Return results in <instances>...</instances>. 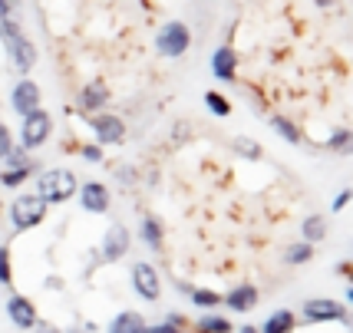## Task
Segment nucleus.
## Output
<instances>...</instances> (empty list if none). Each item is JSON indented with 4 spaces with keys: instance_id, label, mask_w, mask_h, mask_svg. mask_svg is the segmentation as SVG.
<instances>
[{
    "instance_id": "393cba45",
    "label": "nucleus",
    "mask_w": 353,
    "mask_h": 333,
    "mask_svg": "<svg viewBox=\"0 0 353 333\" xmlns=\"http://www.w3.org/2000/svg\"><path fill=\"white\" fill-rule=\"evenodd\" d=\"M327 149L337 152V155H350L353 152V132L347 125H337L330 136H327Z\"/></svg>"
},
{
    "instance_id": "9d476101",
    "label": "nucleus",
    "mask_w": 353,
    "mask_h": 333,
    "mask_svg": "<svg viewBox=\"0 0 353 333\" xmlns=\"http://www.w3.org/2000/svg\"><path fill=\"white\" fill-rule=\"evenodd\" d=\"M129 248H132V234H129V228L125 225H109L106 234H103V241L96 248V254L103 264H116V261H123L129 254Z\"/></svg>"
},
{
    "instance_id": "473e14b6",
    "label": "nucleus",
    "mask_w": 353,
    "mask_h": 333,
    "mask_svg": "<svg viewBox=\"0 0 353 333\" xmlns=\"http://www.w3.org/2000/svg\"><path fill=\"white\" fill-rule=\"evenodd\" d=\"M350 198H353V192H350V188H340V192H337V198H334V205H330V212H334V214H337V212H343V208L350 205Z\"/></svg>"
},
{
    "instance_id": "c756f323",
    "label": "nucleus",
    "mask_w": 353,
    "mask_h": 333,
    "mask_svg": "<svg viewBox=\"0 0 353 333\" xmlns=\"http://www.w3.org/2000/svg\"><path fill=\"white\" fill-rule=\"evenodd\" d=\"M17 145V139H14V129L7 125V122H0V162L10 155V149Z\"/></svg>"
},
{
    "instance_id": "e433bc0d",
    "label": "nucleus",
    "mask_w": 353,
    "mask_h": 333,
    "mask_svg": "<svg viewBox=\"0 0 353 333\" xmlns=\"http://www.w3.org/2000/svg\"><path fill=\"white\" fill-rule=\"evenodd\" d=\"M79 330H83V333H96V330H99V323H96V320H86Z\"/></svg>"
},
{
    "instance_id": "412c9836",
    "label": "nucleus",
    "mask_w": 353,
    "mask_h": 333,
    "mask_svg": "<svg viewBox=\"0 0 353 333\" xmlns=\"http://www.w3.org/2000/svg\"><path fill=\"white\" fill-rule=\"evenodd\" d=\"M145 327V317L139 310H119L116 317L106 323V333H139Z\"/></svg>"
},
{
    "instance_id": "4be33fe9",
    "label": "nucleus",
    "mask_w": 353,
    "mask_h": 333,
    "mask_svg": "<svg viewBox=\"0 0 353 333\" xmlns=\"http://www.w3.org/2000/svg\"><path fill=\"white\" fill-rule=\"evenodd\" d=\"M195 330L199 333H234V323L225 314H215V310H205V317L195 320Z\"/></svg>"
},
{
    "instance_id": "6e6552de",
    "label": "nucleus",
    "mask_w": 353,
    "mask_h": 333,
    "mask_svg": "<svg viewBox=\"0 0 353 333\" xmlns=\"http://www.w3.org/2000/svg\"><path fill=\"white\" fill-rule=\"evenodd\" d=\"M129 284H132V290H136V297H142L145 303L162 301V277H159V271H155V264H149V261H136V264H132Z\"/></svg>"
},
{
    "instance_id": "f8f14e48",
    "label": "nucleus",
    "mask_w": 353,
    "mask_h": 333,
    "mask_svg": "<svg viewBox=\"0 0 353 333\" xmlns=\"http://www.w3.org/2000/svg\"><path fill=\"white\" fill-rule=\"evenodd\" d=\"M77 198H79V208L86 214H106L109 205H112V195L103 182H86L77 188Z\"/></svg>"
},
{
    "instance_id": "39448f33",
    "label": "nucleus",
    "mask_w": 353,
    "mask_h": 333,
    "mask_svg": "<svg viewBox=\"0 0 353 333\" xmlns=\"http://www.w3.org/2000/svg\"><path fill=\"white\" fill-rule=\"evenodd\" d=\"M301 320L304 323H343L350 327V310L347 303L334 301V297H310L301 303Z\"/></svg>"
},
{
    "instance_id": "6ab92c4d",
    "label": "nucleus",
    "mask_w": 353,
    "mask_h": 333,
    "mask_svg": "<svg viewBox=\"0 0 353 333\" xmlns=\"http://www.w3.org/2000/svg\"><path fill=\"white\" fill-rule=\"evenodd\" d=\"M258 330L261 333H294L297 330V314L288 310V307H281V310H274V314H268V320H264Z\"/></svg>"
},
{
    "instance_id": "f3484780",
    "label": "nucleus",
    "mask_w": 353,
    "mask_h": 333,
    "mask_svg": "<svg viewBox=\"0 0 353 333\" xmlns=\"http://www.w3.org/2000/svg\"><path fill=\"white\" fill-rule=\"evenodd\" d=\"M139 241L145 244L149 251L162 254V248H165V225H162L159 214H142L139 218Z\"/></svg>"
},
{
    "instance_id": "4468645a",
    "label": "nucleus",
    "mask_w": 353,
    "mask_h": 333,
    "mask_svg": "<svg viewBox=\"0 0 353 333\" xmlns=\"http://www.w3.org/2000/svg\"><path fill=\"white\" fill-rule=\"evenodd\" d=\"M40 99H43V92L37 86V79H17V86L10 90V109H14L17 116H27L33 109L40 106Z\"/></svg>"
},
{
    "instance_id": "72a5a7b5",
    "label": "nucleus",
    "mask_w": 353,
    "mask_h": 333,
    "mask_svg": "<svg viewBox=\"0 0 353 333\" xmlns=\"http://www.w3.org/2000/svg\"><path fill=\"white\" fill-rule=\"evenodd\" d=\"M165 323H172V327H179V330H185V327H188V320H185V314H179V310H169V314H165Z\"/></svg>"
},
{
    "instance_id": "7ed1b4c3",
    "label": "nucleus",
    "mask_w": 353,
    "mask_h": 333,
    "mask_svg": "<svg viewBox=\"0 0 353 333\" xmlns=\"http://www.w3.org/2000/svg\"><path fill=\"white\" fill-rule=\"evenodd\" d=\"M46 212H50V205L37 192H23L10 201V225L14 231H33L46 221Z\"/></svg>"
},
{
    "instance_id": "f704fd0d",
    "label": "nucleus",
    "mask_w": 353,
    "mask_h": 333,
    "mask_svg": "<svg viewBox=\"0 0 353 333\" xmlns=\"http://www.w3.org/2000/svg\"><path fill=\"white\" fill-rule=\"evenodd\" d=\"M63 327H57V323H46V320H37L33 323V333H60Z\"/></svg>"
},
{
    "instance_id": "f257e3e1",
    "label": "nucleus",
    "mask_w": 353,
    "mask_h": 333,
    "mask_svg": "<svg viewBox=\"0 0 353 333\" xmlns=\"http://www.w3.org/2000/svg\"><path fill=\"white\" fill-rule=\"evenodd\" d=\"M0 40H3L7 53H10V63H14V70L20 76H27L33 66H37V60H40L37 43L23 33V27H20L17 17H3V20H0Z\"/></svg>"
},
{
    "instance_id": "bb28decb",
    "label": "nucleus",
    "mask_w": 353,
    "mask_h": 333,
    "mask_svg": "<svg viewBox=\"0 0 353 333\" xmlns=\"http://www.w3.org/2000/svg\"><path fill=\"white\" fill-rule=\"evenodd\" d=\"M234 152H238L241 159H248V162H258V159L264 155L261 142H258V139H248V136H238V139H234Z\"/></svg>"
},
{
    "instance_id": "dca6fc26",
    "label": "nucleus",
    "mask_w": 353,
    "mask_h": 333,
    "mask_svg": "<svg viewBox=\"0 0 353 333\" xmlns=\"http://www.w3.org/2000/svg\"><path fill=\"white\" fill-rule=\"evenodd\" d=\"M212 76L218 83H234L238 79V53H234L231 43L215 46V53H212Z\"/></svg>"
},
{
    "instance_id": "f03ea898",
    "label": "nucleus",
    "mask_w": 353,
    "mask_h": 333,
    "mask_svg": "<svg viewBox=\"0 0 353 333\" xmlns=\"http://www.w3.org/2000/svg\"><path fill=\"white\" fill-rule=\"evenodd\" d=\"M77 175L70 168H46L37 175V195L43 198L46 205H66L77 198Z\"/></svg>"
},
{
    "instance_id": "9b49d317",
    "label": "nucleus",
    "mask_w": 353,
    "mask_h": 333,
    "mask_svg": "<svg viewBox=\"0 0 353 333\" xmlns=\"http://www.w3.org/2000/svg\"><path fill=\"white\" fill-rule=\"evenodd\" d=\"M3 310H7V317H10V323L17 330H33V323L40 320V310H37V303L27 294H10L7 303H3Z\"/></svg>"
},
{
    "instance_id": "a878e982",
    "label": "nucleus",
    "mask_w": 353,
    "mask_h": 333,
    "mask_svg": "<svg viewBox=\"0 0 353 333\" xmlns=\"http://www.w3.org/2000/svg\"><path fill=\"white\" fill-rule=\"evenodd\" d=\"M205 109H208L215 119H228L231 116V103L225 92H205Z\"/></svg>"
},
{
    "instance_id": "7c9ffc66",
    "label": "nucleus",
    "mask_w": 353,
    "mask_h": 333,
    "mask_svg": "<svg viewBox=\"0 0 353 333\" xmlns=\"http://www.w3.org/2000/svg\"><path fill=\"white\" fill-rule=\"evenodd\" d=\"M142 175H139L132 165H116V182H123V185H136Z\"/></svg>"
},
{
    "instance_id": "aec40b11",
    "label": "nucleus",
    "mask_w": 353,
    "mask_h": 333,
    "mask_svg": "<svg viewBox=\"0 0 353 333\" xmlns=\"http://www.w3.org/2000/svg\"><path fill=\"white\" fill-rule=\"evenodd\" d=\"M268 125H271V129H274V132L284 139L288 145H301V142H304V132H301V125H297L291 116H281V112H274V116L268 119Z\"/></svg>"
},
{
    "instance_id": "b1692460",
    "label": "nucleus",
    "mask_w": 353,
    "mask_h": 333,
    "mask_svg": "<svg viewBox=\"0 0 353 333\" xmlns=\"http://www.w3.org/2000/svg\"><path fill=\"white\" fill-rule=\"evenodd\" d=\"M314 244L310 241H294L288 251H284V264H291V268H301V264H310L314 261Z\"/></svg>"
},
{
    "instance_id": "ea45409f",
    "label": "nucleus",
    "mask_w": 353,
    "mask_h": 333,
    "mask_svg": "<svg viewBox=\"0 0 353 333\" xmlns=\"http://www.w3.org/2000/svg\"><path fill=\"white\" fill-rule=\"evenodd\" d=\"M314 3H317V7H321V10H327V7H334V3H337V0H314Z\"/></svg>"
},
{
    "instance_id": "4c0bfd02",
    "label": "nucleus",
    "mask_w": 353,
    "mask_h": 333,
    "mask_svg": "<svg viewBox=\"0 0 353 333\" xmlns=\"http://www.w3.org/2000/svg\"><path fill=\"white\" fill-rule=\"evenodd\" d=\"M46 287L57 290V287H63V281H60V277H50V281H46Z\"/></svg>"
},
{
    "instance_id": "0eeeda50",
    "label": "nucleus",
    "mask_w": 353,
    "mask_h": 333,
    "mask_svg": "<svg viewBox=\"0 0 353 333\" xmlns=\"http://www.w3.org/2000/svg\"><path fill=\"white\" fill-rule=\"evenodd\" d=\"M53 136V116L46 112L43 106H37L33 112L23 116V125H20V149L37 152L40 145H46Z\"/></svg>"
},
{
    "instance_id": "c9c22d12",
    "label": "nucleus",
    "mask_w": 353,
    "mask_h": 333,
    "mask_svg": "<svg viewBox=\"0 0 353 333\" xmlns=\"http://www.w3.org/2000/svg\"><path fill=\"white\" fill-rule=\"evenodd\" d=\"M14 0H0V20H3V17H14Z\"/></svg>"
},
{
    "instance_id": "58836bf2",
    "label": "nucleus",
    "mask_w": 353,
    "mask_h": 333,
    "mask_svg": "<svg viewBox=\"0 0 353 333\" xmlns=\"http://www.w3.org/2000/svg\"><path fill=\"white\" fill-rule=\"evenodd\" d=\"M234 333H261V330H258V327H251V323H248V327H234Z\"/></svg>"
},
{
    "instance_id": "2eb2a0df",
    "label": "nucleus",
    "mask_w": 353,
    "mask_h": 333,
    "mask_svg": "<svg viewBox=\"0 0 353 333\" xmlns=\"http://www.w3.org/2000/svg\"><path fill=\"white\" fill-rule=\"evenodd\" d=\"M258 301H261V290L254 287V284H248V281L234 284V287L221 297V303L228 307L231 314H251V310L258 307Z\"/></svg>"
},
{
    "instance_id": "ddd939ff",
    "label": "nucleus",
    "mask_w": 353,
    "mask_h": 333,
    "mask_svg": "<svg viewBox=\"0 0 353 333\" xmlns=\"http://www.w3.org/2000/svg\"><path fill=\"white\" fill-rule=\"evenodd\" d=\"M109 103H112V92H109V86L103 83V79H90V83H83V90H79V96H77V106L83 109L86 116L103 112Z\"/></svg>"
},
{
    "instance_id": "20e7f679",
    "label": "nucleus",
    "mask_w": 353,
    "mask_h": 333,
    "mask_svg": "<svg viewBox=\"0 0 353 333\" xmlns=\"http://www.w3.org/2000/svg\"><path fill=\"white\" fill-rule=\"evenodd\" d=\"M188 46H192V30H188V23H182V20H169L155 33V53L165 57V60L185 57Z\"/></svg>"
},
{
    "instance_id": "c85d7f7f",
    "label": "nucleus",
    "mask_w": 353,
    "mask_h": 333,
    "mask_svg": "<svg viewBox=\"0 0 353 333\" xmlns=\"http://www.w3.org/2000/svg\"><path fill=\"white\" fill-rule=\"evenodd\" d=\"M77 152H79V159H83V162H92V165H96V162H103V155H106V149H103L99 142H83Z\"/></svg>"
},
{
    "instance_id": "423d86ee",
    "label": "nucleus",
    "mask_w": 353,
    "mask_h": 333,
    "mask_svg": "<svg viewBox=\"0 0 353 333\" xmlns=\"http://www.w3.org/2000/svg\"><path fill=\"white\" fill-rule=\"evenodd\" d=\"M40 172V162H33V155L27 149H20L14 145L10 155L3 159V172H0V185L3 188H20V185H27Z\"/></svg>"
},
{
    "instance_id": "2f4dec72",
    "label": "nucleus",
    "mask_w": 353,
    "mask_h": 333,
    "mask_svg": "<svg viewBox=\"0 0 353 333\" xmlns=\"http://www.w3.org/2000/svg\"><path fill=\"white\" fill-rule=\"evenodd\" d=\"M139 333H185L179 330V327H172V323H165V320H159V323H145Z\"/></svg>"
},
{
    "instance_id": "1a4fd4ad",
    "label": "nucleus",
    "mask_w": 353,
    "mask_h": 333,
    "mask_svg": "<svg viewBox=\"0 0 353 333\" xmlns=\"http://www.w3.org/2000/svg\"><path fill=\"white\" fill-rule=\"evenodd\" d=\"M90 132L96 136V142L109 149V145H123L125 142V119L116 112H92L90 119Z\"/></svg>"
},
{
    "instance_id": "a211bd4d",
    "label": "nucleus",
    "mask_w": 353,
    "mask_h": 333,
    "mask_svg": "<svg viewBox=\"0 0 353 333\" xmlns=\"http://www.w3.org/2000/svg\"><path fill=\"white\" fill-rule=\"evenodd\" d=\"M175 287L182 290L185 297H188V303H195L199 310H218L221 307V294L212 287H195V284H185V281H179Z\"/></svg>"
},
{
    "instance_id": "cd10ccee",
    "label": "nucleus",
    "mask_w": 353,
    "mask_h": 333,
    "mask_svg": "<svg viewBox=\"0 0 353 333\" xmlns=\"http://www.w3.org/2000/svg\"><path fill=\"white\" fill-rule=\"evenodd\" d=\"M14 284V261H10V248L0 244V287Z\"/></svg>"
},
{
    "instance_id": "a19ab883",
    "label": "nucleus",
    "mask_w": 353,
    "mask_h": 333,
    "mask_svg": "<svg viewBox=\"0 0 353 333\" xmlns=\"http://www.w3.org/2000/svg\"><path fill=\"white\" fill-rule=\"evenodd\" d=\"M60 333H83L79 327H66V330H60Z\"/></svg>"
},
{
    "instance_id": "5701e85b",
    "label": "nucleus",
    "mask_w": 353,
    "mask_h": 333,
    "mask_svg": "<svg viewBox=\"0 0 353 333\" xmlns=\"http://www.w3.org/2000/svg\"><path fill=\"white\" fill-rule=\"evenodd\" d=\"M327 238V218L323 214H307L304 218V225H301V241H310L317 244Z\"/></svg>"
}]
</instances>
